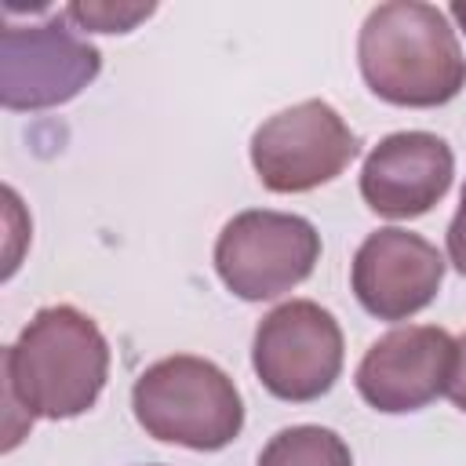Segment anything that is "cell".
<instances>
[{
	"instance_id": "6da1fadb",
	"label": "cell",
	"mask_w": 466,
	"mask_h": 466,
	"mask_svg": "<svg viewBox=\"0 0 466 466\" xmlns=\"http://www.w3.org/2000/svg\"><path fill=\"white\" fill-rule=\"evenodd\" d=\"M109 379V342L76 306H44L4 350L7 411L25 419H76L102 397Z\"/></svg>"
},
{
	"instance_id": "7a4b0ae2",
	"label": "cell",
	"mask_w": 466,
	"mask_h": 466,
	"mask_svg": "<svg viewBox=\"0 0 466 466\" xmlns=\"http://www.w3.org/2000/svg\"><path fill=\"white\" fill-rule=\"evenodd\" d=\"M357 66L371 95L390 106L433 109L466 87V55L448 15L422 0H390L368 11Z\"/></svg>"
},
{
	"instance_id": "3957f363",
	"label": "cell",
	"mask_w": 466,
	"mask_h": 466,
	"mask_svg": "<svg viewBox=\"0 0 466 466\" xmlns=\"http://www.w3.org/2000/svg\"><path fill=\"white\" fill-rule=\"evenodd\" d=\"M138 426L164 444L189 451H222L244 430L237 382L208 357L175 353L149 364L131 390Z\"/></svg>"
},
{
	"instance_id": "277c9868",
	"label": "cell",
	"mask_w": 466,
	"mask_h": 466,
	"mask_svg": "<svg viewBox=\"0 0 466 466\" xmlns=\"http://www.w3.org/2000/svg\"><path fill=\"white\" fill-rule=\"evenodd\" d=\"M317 258V226L291 211H240L215 240V273L244 302H266L299 288L313 273Z\"/></svg>"
},
{
	"instance_id": "5b68a950",
	"label": "cell",
	"mask_w": 466,
	"mask_h": 466,
	"mask_svg": "<svg viewBox=\"0 0 466 466\" xmlns=\"http://www.w3.org/2000/svg\"><path fill=\"white\" fill-rule=\"evenodd\" d=\"M102 73V51L69 25L66 11L47 22L0 33V102L11 113L55 109L76 98Z\"/></svg>"
},
{
	"instance_id": "8992f818",
	"label": "cell",
	"mask_w": 466,
	"mask_h": 466,
	"mask_svg": "<svg viewBox=\"0 0 466 466\" xmlns=\"http://www.w3.org/2000/svg\"><path fill=\"white\" fill-rule=\"evenodd\" d=\"M342 328L313 299H291L269 309L251 342V368L258 382L291 404L324 397L342 371Z\"/></svg>"
},
{
	"instance_id": "52a82bcc",
	"label": "cell",
	"mask_w": 466,
	"mask_h": 466,
	"mask_svg": "<svg viewBox=\"0 0 466 466\" xmlns=\"http://www.w3.org/2000/svg\"><path fill=\"white\" fill-rule=\"evenodd\" d=\"M357 153V135L324 98L295 102L251 135V167L269 193H309L339 178Z\"/></svg>"
},
{
	"instance_id": "ba28073f",
	"label": "cell",
	"mask_w": 466,
	"mask_h": 466,
	"mask_svg": "<svg viewBox=\"0 0 466 466\" xmlns=\"http://www.w3.org/2000/svg\"><path fill=\"white\" fill-rule=\"evenodd\" d=\"M455 339L437 324H404L368 346L357 364V393L382 415L419 411L448 390Z\"/></svg>"
},
{
	"instance_id": "9c48e42d",
	"label": "cell",
	"mask_w": 466,
	"mask_h": 466,
	"mask_svg": "<svg viewBox=\"0 0 466 466\" xmlns=\"http://www.w3.org/2000/svg\"><path fill=\"white\" fill-rule=\"evenodd\" d=\"M444 280V255L419 233L382 226L368 233L350 262L357 302L379 320H408L426 309Z\"/></svg>"
},
{
	"instance_id": "30bf717a",
	"label": "cell",
	"mask_w": 466,
	"mask_h": 466,
	"mask_svg": "<svg viewBox=\"0 0 466 466\" xmlns=\"http://www.w3.org/2000/svg\"><path fill=\"white\" fill-rule=\"evenodd\" d=\"M455 178V153L433 131L386 135L360 167V197L382 218H419L433 211Z\"/></svg>"
},
{
	"instance_id": "8fae6325",
	"label": "cell",
	"mask_w": 466,
	"mask_h": 466,
	"mask_svg": "<svg viewBox=\"0 0 466 466\" xmlns=\"http://www.w3.org/2000/svg\"><path fill=\"white\" fill-rule=\"evenodd\" d=\"M258 466H353L350 444L328 426H288L266 441Z\"/></svg>"
},
{
	"instance_id": "7c38bea8",
	"label": "cell",
	"mask_w": 466,
	"mask_h": 466,
	"mask_svg": "<svg viewBox=\"0 0 466 466\" xmlns=\"http://www.w3.org/2000/svg\"><path fill=\"white\" fill-rule=\"evenodd\" d=\"M69 22L84 33H131L138 22H146L157 7L153 4H113V0H76L62 7Z\"/></svg>"
},
{
	"instance_id": "4fadbf2b",
	"label": "cell",
	"mask_w": 466,
	"mask_h": 466,
	"mask_svg": "<svg viewBox=\"0 0 466 466\" xmlns=\"http://www.w3.org/2000/svg\"><path fill=\"white\" fill-rule=\"evenodd\" d=\"M444 393L459 411H466V331L455 339V364H451V379Z\"/></svg>"
},
{
	"instance_id": "5bb4252c",
	"label": "cell",
	"mask_w": 466,
	"mask_h": 466,
	"mask_svg": "<svg viewBox=\"0 0 466 466\" xmlns=\"http://www.w3.org/2000/svg\"><path fill=\"white\" fill-rule=\"evenodd\" d=\"M448 258L466 277V204H459L455 218L448 222Z\"/></svg>"
},
{
	"instance_id": "9a60e30c",
	"label": "cell",
	"mask_w": 466,
	"mask_h": 466,
	"mask_svg": "<svg viewBox=\"0 0 466 466\" xmlns=\"http://www.w3.org/2000/svg\"><path fill=\"white\" fill-rule=\"evenodd\" d=\"M448 15H451V18H455V22H459V29H462V33H466V0H455V4H451V7H448Z\"/></svg>"
},
{
	"instance_id": "2e32d148",
	"label": "cell",
	"mask_w": 466,
	"mask_h": 466,
	"mask_svg": "<svg viewBox=\"0 0 466 466\" xmlns=\"http://www.w3.org/2000/svg\"><path fill=\"white\" fill-rule=\"evenodd\" d=\"M462 204H466V186H462Z\"/></svg>"
}]
</instances>
